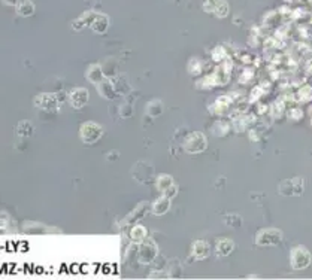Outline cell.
I'll use <instances>...</instances> for the list:
<instances>
[{
	"label": "cell",
	"instance_id": "9a60e30c",
	"mask_svg": "<svg viewBox=\"0 0 312 280\" xmlns=\"http://www.w3.org/2000/svg\"><path fill=\"white\" fill-rule=\"evenodd\" d=\"M233 250H235V241L230 240V239L223 237V239H218L215 243V253L221 258L231 255Z\"/></svg>",
	"mask_w": 312,
	"mask_h": 280
},
{
	"label": "cell",
	"instance_id": "2e32d148",
	"mask_svg": "<svg viewBox=\"0 0 312 280\" xmlns=\"http://www.w3.org/2000/svg\"><path fill=\"white\" fill-rule=\"evenodd\" d=\"M90 27H91V30L94 33L103 35L108 30V27H109V18L106 15H103V14H97L96 20L93 21V24Z\"/></svg>",
	"mask_w": 312,
	"mask_h": 280
},
{
	"label": "cell",
	"instance_id": "44dd1931",
	"mask_svg": "<svg viewBox=\"0 0 312 280\" xmlns=\"http://www.w3.org/2000/svg\"><path fill=\"white\" fill-rule=\"evenodd\" d=\"M230 105H231L230 97H225V96L220 97V99L215 102V105L212 106V108H215V109H212V112H215V114H218V115H223V114H225V112L228 111Z\"/></svg>",
	"mask_w": 312,
	"mask_h": 280
},
{
	"label": "cell",
	"instance_id": "5bb4252c",
	"mask_svg": "<svg viewBox=\"0 0 312 280\" xmlns=\"http://www.w3.org/2000/svg\"><path fill=\"white\" fill-rule=\"evenodd\" d=\"M86 78L89 82H91L93 85H99L102 80L105 79V73H103V69L102 66L99 64H90L87 72H86Z\"/></svg>",
	"mask_w": 312,
	"mask_h": 280
},
{
	"label": "cell",
	"instance_id": "7402d4cb",
	"mask_svg": "<svg viewBox=\"0 0 312 280\" xmlns=\"http://www.w3.org/2000/svg\"><path fill=\"white\" fill-rule=\"evenodd\" d=\"M33 125L32 122L29 121H21L18 125H17V134L18 136H23V137H30L33 134Z\"/></svg>",
	"mask_w": 312,
	"mask_h": 280
},
{
	"label": "cell",
	"instance_id": "8992f818",
	"mask_svg": "<svg viewBox=\"0 0 312 280\" xmlns=\"http://www.w3.org/2000/svg\"><path fill=\"white\" fill-rule=\"evenodd\" d=\"M278 191L281 196H285V197H299L305 191V179L303 177L287 179L279 183Z\"/></svg>",
	"mask_w": 312,
	"mask_h": 280
},
{
	"label": "cell",
	"instance_id": "e0dca14e",
	"mask_svg": "<svg viewBox=\"0 0 312 280\" xmlns=\"http://www.w3.org/2000/svg\"><path fill=\"white\" fill-rule=\"evenodd\" d=\"M146 210H148V206L142 201L134 210H132L130 212V215H127V218L124 219V224L126 225H132L133 222H136V221H139V219H142L143 218V215L146 213Z\"/></svg>",
	"mask_w": 312,
	"mask_h": 280
},
{
	"label": "cell",
	"instance_id": "7a4b0ae2",
	"mask_svg": "<svg viewBox=\"0 0 312 280\" xmlns=\"http://www.w3.org/2000/svg\"><path fill=\"white\" fill-rule=\"evenodd\" d=\"M208 148V139L203 133L200 131H194V133H190L184 143H182V149L187 152V154H191V155H196V154H202L203 151H206Z\"/></svg>",
	"mask_w": 312,
	"mask_h": 280
},
{
	"label": "cell",
	"instance_id": "30bf717a",
	"mask_svg": "<svg viewBox=\"0 0 312 280\" xmlns=\"http://www.w3.org/2000/svg\"><path fill=\"white\" fill-rule=\"evenodd\" d=\"M67 100L73 109H83L90 100V92L86 88H73L67 94Z\"/></svg>",
	"mask_w": 312,
	"mask_h": 280
},
{
	"label": "cell",
	"instance_id": "4fadbf2b",
	"mask_svg": "<svg viewBox=\"0 0 312 280\" xmlns=\"http://www.w3.org/2000/svg\"><path fill=\"white\" fill-rule=\"evenodd\" d=\"M171 201H172V199H169V197H166V196L159 197L157 200L152 203V206H151L152 215H155V216H163V215H166V213L171 210V206H172Z\"/></svg>",
	"mask_w": 312,
	"mask_h": 280
},
{
	"label": "cell",
	"instance_id": "d4e9b609",
	"mask_svg": "<svg viewBox=\"0 0 312 280\" xmlns=\"http://www.w3.org/2000/svg\"><path fill=\"white\" fill-rule=\"evenodd\" d=\"M214 14H215L218 18H225V17L228 15V5H227L225 0H221V2L218 3V6L215 8Z\"/></svg>",
	"mask_w": 312,
	"mask_h": 280
},
{
	"label": "cell",
	"instance_id": "7c38bea8",
	"mask_svg": "<svg viewBox=\"0 0 312 280\" xmlns=\"http://www.w3.org/2000/svg\"><path fill=\"white\" fill-rule=\"evenodd\" d=\"M97 91H99V94H100L103 99H106V100H114V99L118 96V91H117V88H115V83H114L112 80L106 79V78L97 85Z\"/></svg>",
	"mask_w": 312,
	"mask_h": 280
},
{
	"label": "cell",
	"instance_id": "cb8c5ba5",
	"mask_svg": "<svg viewBox=\"0 0 312 280\" xmlns=\"http://www.w3.org/2000/svg\"><path fill=\"white\" fill-rule=\"evenodd\" d=\"M224 224H227V225L231 227V228H238V227H241V224H242V218H241L239 215H227V216L224 218Z\"/></svg>",
	"mask_w": 312,
	"mask_h": 280
},
{
	"label": "cell",
	"instance_id": "603a6c76",
	"mask_svg": "<svg viewBox=\"0 0 312 280\" xmlns=\"http://www.w3.org/2000/svg\"><path fill=\"white\" fill-rule=\"evenodd\" d=\"M299 100L303 102V103H308L312 100V86L309 85H305L299 89Z\"/></svg>",
	"mask_w": 312,
	"mask_h": 280
},
{
	"label": "cell",
	"instance_id": "83f0119b",
	"mask_svg": "<svg viewBox=\"0 0 312 280\" xmlns=\"http://www.w3.org/2000/svg\"><path fill=\"white\" fill-rule=\"evenodd\" d=\"M302 117H303V112L299 109V108H293V109H290V112H288V118L293 121H299L302 120Z\"/></svg>",
	"mask_w": 312,
	"mask_h": 280
},
{
	"label": "cell",
	"instance_id": "ffe728a7",
	"mask_svg": "<svg viewBox=\"0 0 312 280\" xmlns=\"http://www.w3.org/2000/svg\"><path fill=\"white\" fill-rule=\"evenodd\" d=\"M146 237H148V231L142 225H134L133 228L130 230V239L134 243H142L143 240H146Z\"/></svg>",
	"mask_w": 312,
	"mask_h": 280
},
{
	"label": "cell",
	"instance_id": "52a82bcc",
	"mask_svg": "<svg viewBox=\"0 0 312 280\" xmlns=\"http://www.w3.org/2000/svg\"><path fill=\"white\" fill-rule=\"evenodd\" d=\"M155 186L162 196H166L169 199H174L178 194V186L175 185L174 177L171 174H166V173L159 174L155 179Z\"/></svg>",
	"mask_w": 312,
	"mask_h": 280
},
{
	"label": "cell",
	"instance_id": "d6986e66",
	"mask_svg": "<svg viewBox=\"0 0 312 280\" xmlns=\"http://www.w3.org/2000/svg\"><path fill=\"white\" fill-rule=\"evenodd\" d=\"M17 12L21 17H32L35 14V5L32 0H20L17 5Z\"/></svg>",
	"mask_w": 312,
	"mask_h": 280
},
{
	"label": "cell",
	"instance_id": "ac0fdd59",
	"mask_svg": "<svg viewBox=\"0 0 312 280\" xmlns=\"http://www.w3.org/2000/svg\"><path fill=\"white\" fill-rule=\"evenodd\" d=\"M163 103L162 100H151L148 105H146V109H145V114L149 117V118H157L163 114Z\"/></svg>",
	"mask_w": 312,
	"mask_h": 280
},
{
	"label": "cell",
	"instance_id": "277c9868",
	"mask_svg": "<svg viewBox=\"0 0 312 280\" xmlns=\"http://www.w3.org/2000/svg\"><path fill=\"white\" fill-rule=\"evenodd\" d=\"M284 239V234L278 228H263L256 234V244L260 247L278 246Z\"/></svg>",
	"mask_w": 312,
	"mask_h": 280
},
{
	"label": "cell",
	"instance_id": "5b68a950",
	"mask_svg": "<svg viewBox=\"0 0 312 280\" xmlns=\"http://www.w3.org/2000/svg\"><path fill=\"white\" fill-rule=\"evenodd\" d=\"M159 256V247L151 240H143L137 246V262L142 265L152 264L154 259Z\"/></svg>",
	"mask_w": 312,
	"mask_h": 280
},
{
	"label": "cell",
	"instance_id": "9c48e42d",
	"mask_svg": "<svg viewBox=\"0 0 312 280\" xmlns=\"http://www.w3.org/2000/svg\"><path fill=\"white\" fill-rule=\"evenodd\" d=\"M134 168L132 170V174L134 176V179L140 183H148L152 176H154V168L151 167L149 162H145V161H139L136 165H133Z\"/></svg>",
	"mask_w": 312,
	"mask_h": 280
},
{
	"label": "cell",
	"instance_id": "484cf974",
	"mask_svg": "<svg viewBox=\"0 0 312 280\" xmlns=\"http://www.w3.org/2000/svg\"><path fill=\"white\" fill-rule=\"evenodd\" d=\"M171 265H172V267L169 268V276H172V277H179L181 273H182V268H181L178 261H174Z\"/></svg>",
	"mask_w": 312,
	"mask_h": 280
},
{
	"label": "cell",
	"instance_id": "4316f807",
	"mask_svg": "<svg viewBox=\"0 0 312 280\" xmlns=\"http://www.w3.org/2000/svg\"><path fill=\"white\" fill-rule=\"evenodd\" d=\"M220 2H221V0H205V2H203V8H205V11H208V12H214Z\"/></svg>",
	"mask_w": 312,
	"mask_h": 280
},
{
	"label": "cell",
	"instance_id": "f1b7e54d",
	"mask_svg": "<svg viewBox=\"0 0 312 280\" xmlns=\"http://www.w3.org/2000/svg\"><path fill=\"white\" fill-rule=\"evenodd\" d=\"M3 3H6L8 6H17L20 3V0H3Z\"/></svg>",
	"mask_w": 312,
	"mask_h": 280
},
{
	"label": "cell",
	"instance_id": "ba28073f",
	"mask_svg": "<svg viewBox=\"0 0 312 280\" xmlns=\"http://www.w3.org/2000/svg\"><path fill=\"white\" fill-rule=\"evenodd\" d=\"M58 99H57V94H39L36 99H35V106L39 109V111H46V112H57L58 109Z\"/></svg>",
	"mask_w": 312,
	"mask_h": 280
},
{
	"label": "cell",
	"instance_id": "3957f363",
	"mask_svg": "<svg viewBox=\"0 0 312 280\" xmlns=\"http://www.w3.org/2000/svg\"><path fill=\"white\" fill-rule=\"evenodd\" d=\"M80 137L84 145H94L103 137V127L96 122H84L80 128Z\"/></svg>",
	"mask_w": 312,
	"mask_h": 280
},
{
	"label": "cell",
	"instance_id": "8fae6325",
	"mask_svg": "<svg viewBox=\"0 0 312 280\" xmlns=\"http://www.w3.org/2000/svg\"><path fill=\"white\" fill-rule=\"evenodd\" d=\"M191 255L194 259L203 261L211 255V246L208 244V241L196 240L191 244Z\"/></svg>",
	"mask_w": 312,
	"mask_h": 280
},
{
	"label": "cell",
	"instance_id": "6da1fadb",
	"mask_svg": "<svg viewBox=\"0 0 312 280\" xmlns=\"http://www.w3.org/2000/svg\"><path fill=\"white\" fill-rule=\"evenodd\" d=\"M312 262V255L311 252L299 244V246H294L290 252V264H291V268L296 270V271H302V270H306Z\"/></svg>",
	"mask_w": 312,
	"mask_h": 280
}]
</instances>
